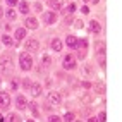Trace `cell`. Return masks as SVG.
Here are the masks:
<instances>
[{
    "label": "cell",
    "instance_id": "26",
    "mask_svg": "<svg viewBox=\"0 0 122 122\" xmlns=\"http://www.w3.org/2000/svg\"><path fill=\"white\" fill-rule=\"evenodd\" d=\"M19 83L22 84L24 89H29V86H31V83H33V81H31V79H24V81H19Z\"/></svg>",
    "mask_w": 122,
    "mask_h": 122
},
{
    "label": "cell",
    "instance_id": "40",
    "mask_svg": "<svg viewBox=\"0 0 122 122\" xmlns=\"http://www.w3.org/2000/svg\"><path fill=\"white\" fill-rule=\"evenodd\" d=\"M28 122H35V120H28Z\"/></svg>",
    "mask_w": 122,
    "mask_h": 122
},
{
    "label": "cell",
    "instance_id": "25",
    "mask_svg": "<svg viewBox=\"0 0 122 122\" xmlns=\"http://www.w3.org/2000/svg\"><path fill=\"white\" fill-rule=\"evenodd\" d=\"M74 119H76V117H74V113L69 112V113H66V117H64V120H62V122H72Z\"/></svg>",
    "mask_w": 122,
    "mask_h": 122
},
{
    "label": "cell",
    "instance_id": "14",
    "mask_svg": "<svg viewBox=\"0 0 122 122\" xmlns=\"http://www.w3.org/2000/svg\"><path fill=\"white\" fill-rule=\"evenodd\" d=\"M66 45L71 46V48H76V46H77V38L72 36V35H69V36L66 38Z\"/></svg>",
    "mask_w": 122,
    "mask_h": 122
},
{
    "label": "cell",
    "instance_id": "35",
    "mask_svg": "<svg viewBox=\"0 0 122 122\" xmlns=\"http://www.w3.org/2000/svg\"><path fill=\"white\" fill-rule=\"evenodd\" d=\"M81 12H83V14H88V12H89V9H88V7H83V9H81Z\"/></svg>",
    "mask_w": 122,
    "mask_h": 122
},
{
    "label": "cell",
    "instance_id": "5",
    "mask_svg": "<svg viewBox=\"0 0 122 122\" xmlns=\"http://www.w3.org/2000/svg\"><path fill=\"white\" fill-rule=\"evenodd\" d=\"M24 48H26L28 52H38L40 48V41L36 38H29L28 41H24Z\"/></svg>",
    "mask_w": 122,
    "mask_h": 122
},
{
    "label": "cell",
    "instance_id": "17",
    "mask_svg": "<svg viewBox=\"0 0 122 122\" xmlns=\"http://www.w3.org/2000/svg\"><path fill=\"white\" fill-rule=\"evenodd\" d=\"M26 38V28H17L15 29V40H24Z\"/></svg>",
    "mask_w": 122,
    "mask_h": 122
},
{
    "label": "cell",
    "instance_id": "11",
    "mask_svg": "<svg viewBox=\"0 0 122 122\" xmlns=\"http://www.w3.org/2000/svg\"><path fill=\"white\" fill-rule=\"evenodd\" d=\"M43 19H45V22H46V24H53V22L57 21V14H55L53 10L45 12V14H43Z\"/></svg>",
    "mask_w": 122,
    "mask_h": 122
},
{
    "label": "cell",
    "instance_id": "19",
    "mask_svg": "<svg viewBox=\"0 0 122 122\" xmlns=\"http://www.w3.org/2000/svg\"><path fill=\"white\" fill-rule=\"evenodd\" d=\"M2 43H4L5 46H12V45H14V40H12L9 35H4V36H2Z\"/></svg>",
    "mask_w": 122,
    "mask_h": 122
},
{
    "label": "cell",
    "instance_id": "21",
    "mask_svg": "<svg viewBox=\"0 0 122 122\" xmlns=\"http://www.w3.org/2000/svg\"><path fill=\"white\" fill-rule=\"evenodd\" d=\"M19 10H21V14H28L29 12V4L28 2H19Z\"/></svg>",
    "mask_w": 122,
    "mask_h": 122
},
{
    "label": "cell",
    "instance_id": "27",
    "mask_svg": "<svg viewBox=\"0 0 122 122\" xmlns=\"http://www.w3.org/2000/svg\"><path fill=\"white\" fill-rule=\"evenodd\" d=\"M48 122H62V119L59 115H50L48 117Z\"/></svg>",
    "mask_w": 122,
    "mask_h": 122
},
{
    "label": "cell",
    "instance_id": "2",
    "mask_svg": "<svg viewBox=\"0 0 122 122\" xmlns=\"http://www.w3.org/2000/svg\"><path fill=\"white\" fill-rule=\"evenodd\" d=\"M19 66L22 71H31L33 69V57H31L29 53H21L19 55Z\"/></svg>",
    "mask_w": 122,
    "mask_h": 122
},
{
    "label": "cell",
    "instance_id": "6",
    "mask_svg": "<svg viewBox=\"0 0 122 122\" xmlns=\"http://www.w3.org/2000/svg\"><path fill=\"white\" fill-rule=\"evenodd\" d=\"M48 102H50L52 105H60V103H62V96H60V93L50 91V93H48Z\"/></svg>",
    "mask_w": 122,
    "mask_h": 122
},
{
    "label": "cell",
    "instance_id": "28",
    "mask_svg": "<svg viewBox=\"0 0 122 122\" xmlns=\"http://www.w3.org/2000/svg\"><path fill=\"white\" fill-rule=\"evenodd\" d=\"M67 12H69V14H74V12H76V4H69V5H67Z\"/></svg>",
    "mask_w": 122,
    "mask_h": 122
},
{
    "label": "cell",
    "instance_id": "3",
    "mask_svg": "<svg viewBox=\"0 0 122 122\" xmlns=\"http://www.w3.org/2000/svg\"><path fill=\"white\" fill-rule=\"evenodd\" d=\"M62 66H64V69H67V71H74L77 67L76 57L72 53H66V55H64V59H62Z\"/></svg>",
    "mask_w": 122,
    "mask_h": 122
},
{
    "label": "cell",
    "instance_id": "1",
    "mask_svg": "<svg viewBox=\"0 0 122 122\" xmlns=\"http://www.w3.org/2000/svg\"><path fill=\"white\" fill-rule=\"evenodd\" d=\"M12 69H14V62L10 59V55L4 53L0 57V72H2V74H10Z\"/></svg>",
    "mask_w": 122,
    "mask_h": 122
},
{
    "label": "cell",
    "instance_id": "9",
    "mask_svg": "<svg viewBox=\"0 0 122 122\" xmlns=\"http://www.w3.org/2000/svg\"><path fill=\"white\" fill-rule=\"evenodd\" d=\"M62 46H64L62 40H59V38H52V41H50V48H52L53 52H60V50H62Z\"/></svg>",
    "mask_w": 122,
    "mask_h": 122
},
{
    "label": "cell",
    "instance_id": "38",
    "mask_svg": "<svg viewBox=\"0 0 122 122\" xmlns=\"http://www.w3.org/2000/svg\"><path fill=\"white\" fill-rule=\"evenodd\" d=\"M2 15H4V10H2V9H0V17H2Z\"/></svg>",
    "mask_w": 122,
    "mask_h": 122
},
{
    "label": "cell",
    "instance_id": "31",
    "mask_svg": "<svg viewBox=\"0 0 122 122\" xmlns=\"http://www.w3.org/2000/svg\"><path fill=\"white\" fill-rule=\"evenodd\" d=\"M5 2H7V5H9V7H12V5H15V4H17L19 0H5Z\"/></svg>",
    "mask_w": 122,
    "mask_h": 122
},
{
    "label": "cell",
    "instance_id": "23",
    "mask_svg": "<svg viewBox=\"0 0 122 122\" xmlns=\"http://www.w3.org/2000/svg\"><path fill=\"white\" fill-rule=\"evenodd\" d=\"M41 62H43V66H50L52 64V55H48V53L41 55Z\"/></svg>",
    "mask_w": 122,
    "mask_h": 122
},
{
    "label": "cell",
    "instance_id": "7",
    "mask_svg": "<svg viewBox=\"0 0 122 122\" xmlns=\"http://www.w3.org/2000/svg\"><path fill=\"white\" fill-rule=\"evenodd\" d=\"M41 91H43L41 84H38V83H31V86H29V93H31V96L38 98V96L41 95Z\"/></svg>",
    "mask_w": 122,
    "mask_h": 122
},
{
    "label": "cell",
    "instance_id": "4",
    "mask_svg": "<svg viewBox=\"0 0 122 122\" xmlns=\"http://www.w3.org/2000/svg\"><path fill=\"white\" fill-rule=\"evenodd\" d=\"M0 108L2 110L10 108V95L5 91H0Z\"/></svg>",
    "mask_w": 122,
    "mask_h": 122
},
{
    "label": "cell",
    "instance_id": "20",
    "mask_svg": "<svg viewBox=\"0 0 122 122\" xmlns=\"http://www.w3.org/2000/svg\"><path fill=\"white\" fill-rule=\"evenodd\" d=\"M5 122H21V119H19L17 113H9V115L5 117Z\"/></svg>",
    "mask_w": 122,
    "mask_h": 122
},
{
    "label": "cell",
    "instance_id": "34",
    "mask_svg": "<svg viewBox=\"0 0 122 122\" xmlns=\"http://www.w3.org/2000/svg\"><path fill=\"white\" fill-rule=\"evenodd\" d=\"M83 72H84V74H91V67H89V66H86Z\"/></svg>",
    "mask_w": 122,
    "mask_h": 122
},
{
    "label": "cell",
    "instance_id": "30",
    "mask_svg": "<svg viewBox=\"0 0 122 122\" xmlns=\"http://www.w3.org/2000/svg\"><path fill=\"white\" fill-rule=\"evenodd\" d=\"M84 57H86V50H79V52H77V59H79V60H83Z\"/></svg>",
    "mask_w": 122,
    "mask_h": 122
},
{
    "label": "cell",
    "instance_id": "8",
    "mask_svg": "<svg viewBox=\"0 0 122 122\" xmlns=\"http://www.w3.org/2000/svg\"><path fill=\"white\" fill-rule=\"evenodd\" d=\"M15 105H17L19 110H26V108H28V100H26V96H24V95H19L17 98H15Z\"/></svg>",
    "mask_w": 122,
    "mask_h": 122
},
{
    "label": "cell",
    "instance_id": "18",
    "mask_svg": "<svg viewBox=\"0 0 122 122\" xmlns=\"http://www.w3.org/2000/svg\"><path fill=\"white\" fill-rule=\"evenodd\" d=\"M5 15H7V19H9V21H15V17H17V12L9 7V9H7V12H5Z\"/></svg>",
    "mask_w": 122,
    "mask_h": 122
},
{
    "label": "cell",
    "instance_id": "33",
    "mask_svg": "<svg viewBox=\"0 0 122 122\" xmlns=\"http://www.w3.org/2000/svg\"><path fill=\"white\" fill-rule=\"evenodd\" d=\"M74 26L81 29V28H83V26H84V24H83V21H81V19H79V21H76V22H74Z\"/></svg>",
    "mask_w": 122,
    "mask_h": 122
},
{
    "label": "cell",
    "instance_id": "37",
    "mask_svg": "<svg viewBox=\"0 0 122 122\" xmlns=\"http://www.w3.org/2000/svg\"><path fill=\"white\" fill-rule=\"evenodd\" d=\"M84 2H93V4H98L100 0H84Z\"/></svg>",
    "mask_w": 122,
    "mask_h": 122
},
{
    "label": "cell",
    "instance_id": "12",
    "mask_svg": "<svg viewBox=\"0 0 122 122\" xmlns=\"http://www.w3.org/2000/svg\"><path fill=\"white\" fill-rule=\"evenodd\" d=\"M24 26L28 29H38V19L36 17H28L26 22H24Z\"/></svg>",
    "mask_w": 122,
    "mask_h": 122
},
{
    "label": "cell",
    "instance_id": "16",
    "mask_svg": "<svg viewBox=\"0 0 122 122\" xmlns=\"http://www.w3.org/2000/svg\"><path fill=\"white\" fill-rule=\"evenodd\" d=\"M93 89H95L96 93H100V95H103V93H105V86H103L102 81H98V83H93Z\"/></svg>",
    "mask_w": 122,
    "mask_h": 122
},
{
    "label": "cell",
    "instance_id": "39",
    "mask_svg": "<svg viewBox=\"0 0 122 122\" xmlns=\"http://www.w3.org/2000/svg\"><path fill=\"white\" fill-rule=\"evenodd\" d=\"M72 122H81V120H76V119H74V120H72Z\"/></svg>",
    "mask_w": 122,
    "mask_h": 122
},
{
    "label": "cell",
    "instance_id": "15",
    "mask_svg": "<svg viewBox=\"0 0 122 122\" xmlns=\"http://www.w3.org/2000/svg\"><path fill=\"white\" fill-rule=\"evenodd\" d=\"M95 48H96L98 57H105V45H103V41H98V43L95 45Z\"/></svg>",
    "mask_w": 122,
    "mask_h": 122
},
{
    "label": "cell",
    "instance_id": "32",
    "mask_svg": "<svg viewBox=\"0 0 122 122\" xmlns=\"http://www.w3.org/2000/svg\"><path fill=\"white\" fill-rule=\"evenodd\" d=\"M41 9H43L41 4H38V2H36V4H35V10H36V12H41Z\"/></svg>",
    "mask_w": 122,
    "mask_h": 122
},
{
    "label": "cell",
    "instance_id": "22",
    "mask_svg": "<svg viewBox=\"0 0 122 122\" xmlns=\"http://www.w3.org/2000/svg\"><path fill=\"white\" fill-rule=\"evenodd\" d=\"M28 107H29L31 112H33V115L36 117V115H38V103H36V102H31V103H28Z\"/></svg>",
    "mask_w": 122,
    "mask_h": 122
},
{
    "label": "cell",
    "instance_id": "36",
    "mask_svg": "<svg viewBox=\"0 0 122 122\" xmlns=\"http://www.w3.org/2000/svg\"><path fill=\"white\" fill-rule=\"evenodd\" d=\"M88 122H98V119H96V117H89Z\"/></svg>",
    "mask_w": 122,
    "mask_h": 122
},
{
    "label": "cell",
    "instance_id": "41",
    "mask_svg": "<svg viewBox=\"0 0 122 122\" xmlns=\"http://www.w3.org/2000/svg\"><path fill=\"white\" fill-rule=\"evenodd\" d=\"M0 84H2V79H0Z\"/></svg>",
    "mask_w": 122,
    "mask_h": 122
},
{
    "label": "cell",
    "instance_id": "13",
    "mask_svg": "<svg viewBox=\"0 0 122 122\" xmlns=\"http://www.w3.org/2000/svg\"><path fill=\"white\" fill-rule=\"evenodd\" d=\"M48 7L52 10H59L62 9V0H48Z\"/></svg>",
    "mask_w": 122,
    "mask_h": 122
},
{
    "label": "cell",
    "instance_id": "24",
    "mask_svg": "<svg viewBox=\"0 0 122 122\" xmlns=\"http://www.w3.org/2000/svg\"><path fill=\"white\" fill-rule=\"evenodd\" d=\"M9 86H10V89H12V91H15V89L19 88V79L12 77V79H10V83H9Z\"/></svg>",
    "mask_w": 122,
    "mask_h": 122
},
{
    "label": "cell",
    "instance_id": "29",
    "mask_svg": "<svg viewBox=\"0 0 122 122\" xmlns=\"http://www.w3.org/2000/svg\"><path fill=\"white\" fill-rule=\"evenodd\" d=\"M96 119H98V122H105V120H107V113H105V112H100V115L96 117Z\"/></svg>",
    "mask_w": 122,
    "mask_h": 122
},
{
    "label": "cell",
    "instance_id": "10",
    "mask_svg": "<svg viewBox=\"0 0 122 122\" xmlns=\"http://www.w3.org/2000/svg\"><path fill=\"white\" fill-rule=\"evenodd\" d=\"M89 33H93V35H98L100 31H102V26H100V22L98 21H91L89 22V28H88Z\"/></svg>",
    "mask_w": 122,
    "mask_h": 122
}]
</instances>
